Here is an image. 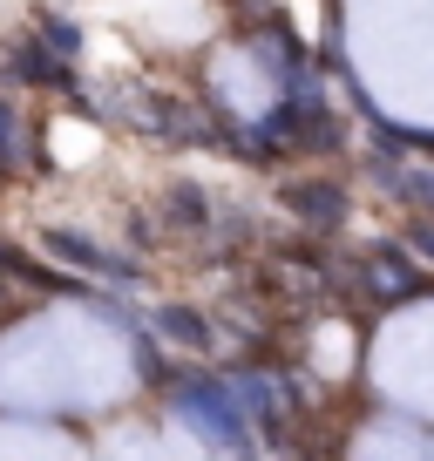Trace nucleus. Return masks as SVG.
<instances>
[{"label": "nucleus", "instance_id": "nucleus-2", "mask_svg": "<svg viewBox=\"0 0 434 461\" xmlns=\"http://www.w3.org/2000/svg\"><path fill=\"white\" fill-rule=\"evenodd\" d=\"M0 461H75V447L55 428H0Z\"/></svg>", "mask_w": 434, "mask_h": 461}, {"label": "nucleus", "instance_id": "nucleus-1", "mask_svg": "<svg viewBox=\"0 0 434 461\" xmlns=\"http://www.w3.org/2000/svg\"><path fill=\"white\" fill-rule=\"evenodd\" d=\"M95 353H109L95 326L82 319H41V326L14 332L7 339V360H0V387L14 401H102V380H95Z\"/></svg>", "mask_w": 434, "mask_h": 461}]
</instances>
